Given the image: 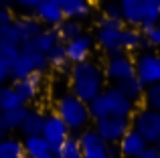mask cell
Returning a JSON list of instances; mask_svg holds the SVG:
<instances>
[{
  "label": "cell",
  "mask_w": 160,
  "mask_h": 158,
  "mask_svg": "<svg viewBox=\"0 0 160 158\" xmlns=\"http://www.w3.org/2000/svg\"><path fill=\"white\" fill-rule=\"evenodd\" d=\"M65 20H87L93 14V4L87 0H59Z\"/></svg>",
  "instance_id": "2e32d148"
},
{
  "label": "cell",
  "mask_w": 160,
  "mask_h": 158,
  "mask_svg": "<svg viewBox=\"0 0 160 158\" xmlns=\"http://www.w3.org/2000/svg\"><path fill=\"white\" fill-rule=\"evenodd\" d=\"M32 16L45 28H57L65 20V16L61 12V6H59V0H41Z\"/></svg>",
  "instance_id": "5bb4252c"
},
{
  "label": "cell",
  "mask_w": 160,
  "mask_h": 158,
  "mask_svg": "<svg viewBox=\"0 0 160 158\" xmlns=\"http://www.w3.org/2000/svg\"><path fill=\"white\" fill-rule=\"evenodd\" d=\"M95 47V39L87 32H83L81 37L73 39L71 43L65 45V51H67V59H69L71 65H79V63H85V61L91 59V53H93Z\"/></svg>",
  "instance_id": "7c38bea8"
},
{
  "label": "cell",
  "mask_w": 160,
  "mask_h": 158,
  "mask_svg": "<svg viewBox=\"0 0 160 158\" xmlns=\"http://www.w3.org/2000/svg\"><path fill=\"white\" fill-rule=\"evenodd\" d=\"M0 142H2V138H0Z\"/></svg>",
  "instance_id": "bcb514c9"
},
{
  "label": "cell",
  "mask_w": 160,
  "mask_h": 158,
  "mask_svg": "<svg viewBox=\"0 0 160 158\" xmlns=\"http://www.w3.org/2000/svg\"><path fill=\"white\" fill-rule=\"evenodd\" d=\"M130 122H132V130L138 132L148 142V146H154L158 142V138H160V111L148 110V107H140V110L134 111Z\"/></svg>",
  "instance_id": "8992f818"
},
{
  "label": "cell",
  "mask_w": 160,
  "mask_h": 158,
  "mask_svg": "<svg viewBox=\"0 0 160 158\" xmlns=\"http://www.w3.org/2000/svg\"><path fill=\"white\" fill-rule=\"evenodd\" d=\"M0 158H24V146L18 138H4L0 142Z\"/></svg>",
  "instance_id": "83f0119b"
},
{
  "label": "cell",
  "mask_w": 160,
  "mask_h": 158,
  "mask_svg": "<svg viewBox=\"0 0 160 158\" xmlns=\"http://www.w3.org/2000/svg\"><path fill=\"white\" fill-rule=\"evenodd\" d=\"M77 138H79V146H81L83 158H108V144L95 132V128L83 130Z\"/></svg>",
  "instance_id": "30bf717a"
},
{
  "label": "cell",
  "mask_w": 160,
  "mask_h": 158,
  "mask_svg": "<svg viewBox=\"0 0 160 158\" xmlns=\"http://www.w3.org/2000/svg\"><path fill=\"white\" fill-rule=\"evenodd\" d=\"M140 49H150V45L146 43V37L140 28L124 27L122 32V51L124 53H138Z\"/></svg>",
  "instance_id": "ffe728a7"
},
{
  "label": "cell",
  "mask_w": 160,
  "mask_h": 158,
  "mask_svg": "<svg viewBox=\"0 0 160 158\" xmlns=\"http://www.w3.org/2000/svg\"><path fill=\"white\" fill-rule=\"evenodd\" d=\"M47 61H49V69H53V71L57 73H69L71 69V63L69 59H67V51H65V45H57V47L53 49L51 53L47 55Z\"/></svg>",
  "instance_id": "cb8c5ba5"
},
{
  "label": "cell",
  "mask_w": 160,
  "mask_h": 158,
  "mask_svg": "<svg viewBox=\"0 0 160 158\" xmlns=\"http://www.w3.org/2000/svg\"><path fill=\"white\" fill-rule=\"evenodd\" d=\"M53 154H57L59 158H73L81 154V146H79V138L71 134L65 142L61 144L59 148H53Z\"/></svg>",
  "instance_id": "f1b7e54d"
},
{
  "label": "cell",
  "mask_w": 160,
  "mask_h": 158,
  "mask_svg": "<svg viewBox=\"0 0 160 158\" xmlns=\"http://www.w3.org/2000/svg\"><path fill=\"white\" fill-rule=\"evenodd\" d=\"M103 73H106V79L118 83V81H124V79H130L136 75V65H134V59L128 53H122V55L109 57L106 61Z\"/></svg>",
  "instance_id": "9c48e42d"
},
{
  "label": "cell",
  "mask_w": 160,
  "mask_h": 158,
  "mask_svg": "<svg viewBox=\"0 0 160 158\" xmlns=\"http://www.w3.org/2000/svg\"><path fill=\"white\" fill-rule=\"evenodd\" d=\"M22 146H24V154H27L28 158H47L53 152L51 144H49L43 136H31V138H24Z\"/></svg>",
  "instance_id": "44dd1931"
},
{
  "label": "cell",
  "mask_w": 160,
  "mask_h": 158,
  "mask_svg": "<svg viewBox=\"0 0 160 158\" xmlns=\"http://www.w3.org/2000/svg\"><path fill=\"white\" fill-rule=\"evenodd\" d=\"M55 114L65 122V126L69 128L71 134H77V136L83 130H87L91 122L89 106L85 101H81L79 97H75L71 91H65L55 99Z\"/></svg>",
  "instance_id": "3957f363"
},
{
  "label": "cell",
  "mask_w": 160,
  "mask_h": 158,
  "mask_svg": "<svg viewBox=\"0 0 160 158\" xmlns=\"http://www.w3.org/2000/svg\"><path fill=\"white\" fill-rule=\"evenodd\" d=\"M138 158H160V152H158L154 146H148V148H146V150L142 152V154L138 156Z\"/></svg>",
  "instance_id": "f35d334b"
},
{
  "label": "cell",
  "mask_w": 160,
  "mask_h": 158,
  "mask_svg": "<svg viewBox=\"0 0 160 158\" xmlns=\"http://www.w3.org/2000/svg\"><path fill=\"white\" fill-rule=\"evenodd\" d=\"M146 37V43L150 45V47H158L160 49V27H152L148 28V31H142Z\"/></svg>",
  "instance_id": "d590c367"
},
{
  "label": "cell",
  "mask_w": 160,
  "mask_h": 158,
  "mask_svg": "<svg viewBox=\"0 0 160 158\" xmlns=\"http://www.w3.org/2000/svg\"><path fill=\"white\" fill-rule=\"evenodd\" d=\"M45 114L41 107H28V114L24 118L22 126H20V134L24 138H31V136H41L43 134V126H45Z\"/></svg>",
  "instance_id": "d6986e66"
},
{
  "label": "cell",
  "mask_w": 160,
  "mask_h": 158,
  "mask_svg": "<svg viewBox=\"0 0 160 158\" xmlns=\"http://www.w3.org/2000/svg\"><path fill=\"white\" fill-rule=\"evenodd\" d=\"M24 158H28V156H27V154H24Z\"/></svg>",
  "instance_id": "f6af8a7d"
},
{
  "label": "cell",
  "mask_w": 160,
  "mask_h": 158,
  "mask_svg": "<svg viewBox=\"0 0 160 158\" xmlns=\"http://www.w3.org/2000/svg\"><path fill=\"white\" fill-rule=\"evenodd\" d=\"M144 107L148 110H154V111H160V85H150L144 89Z\"/></svg>",
  "instance_id": "d6a6232c"
},
{
  "label": "cell",
  "mask_w": 160,
  "mask_h": 158,
  "mask_svg": "<svg viewBox=\"0 0 160 158\" xmlns=\"http://www.w3.org/2000/svg\"><path fill=\"white\" fill-rule=\"evenodd\" d=\"M108 158H122V152H120L118 144H108Z\"/></svg>",
  "instance_id": "ab89813d"
},
{
  "label": "cell",
  "mask_w": 160,
  "mask_h": 158,
  "mask_svg": "<svg viewBox=\"0 0 160 158\" xmlns=\"http://www.w3.org/2000/svg\"><path fill=\"white\" fill-rule=\"evenodd\" d=\"M12 24H14L16 32H18L20 45H22V43H31L32 39H37V37H39L41 32L45 31V27H43V24H41L32 14H22V16H18V18L12 20Z\"/></svg>",
  "instance_id": "9a60e30c"
},
{
  "label": "cell",
  "mask_w": 160,
  "mask_h": 158,
  "mask_svg": "<svg viewBox=\"0 0 160 158\" xmlns=\"http://www.w3.org/2000/svg\"><path fill=\"white\" fill-rule=\"evenodd\" d=\"M20 57V47L8 45V47H0V65H4L6 69H12L14 63Z\"/></svg>",
  "instance_id": "1f68e13d"
},
{
  "label": "cell",
  "mask_w": 160,
  "mask_h": 158,
  "mask_svg": "<svg viewBox=\"0 0 160 158\" xmlns=\"http://www.w3.org/2000/svg\"><path fill=\"white\" fill-rule=\"evenodd\" d=\"M120 152H122V158H138L142 154V152L148 148V142H146L144 138H142L138 132L130 130L128 134L124 136V138L120 140Z\"/></svg>",
  "instance_id": "e0dca14e"
},
{
  "label": "cell",
  "mask_w": 160,
  "mask_h": 158,
  "mask_svg": "<svg viewBox=\"0 0 160 158\" xmlns=\"http://www.w3.org/2000/svg\"><path fill=\"white\" fill-rule=\"evenodd\" d=\"M41 136L51 144V150H53V148H59L69 138L71 132H69V128L65 126V122H63L55 111H51V114H47V118H45V126H43V134Z\"/></svg>",
  "instance_id": "4fadbf2b"
},
{
  "label": "cell",
  "mask_w": 160,
  "mask_h": 158,
  "mask_svg": "<svg viewBox=\"0 0 160 158\" xmlns=\"http://www.w3.org/2000/svg\"><path fill=\"white\" fill-rule=\"evenodd\" d=\"M8 45H14L20 47V39L18 32H16L14 24H0V47H8Z\"/></svg>",
  "instance_id": "4dcf8cb0"
},
{
  "label": "cell",
  "mask_w": 160,
  "mask_h": 158,
  "mask_svg": "<svg viewBox=\"0 0 160 158\" xmlns=\"http://www.w3.org/2000/svg\"><path fill=\"white\" fill-rule=\"evenodd\" d=\"M93 128L106 144H120V140L132 130V122L130 118H122V116H106L98 120Z\"/></svg>",
  "instance_id": "52a82bcc"
},
{
  "label": "cell",
  "mask_w": 160,
  "mask_h": 158,
  "mask_svg": "<svg viewBox=\"0 0 160 158\" xmlns=\"http://www.w3.org/2000/svg\"><path fill=\"white\" fill-rule=\"evenodd\" d=\"M122 32H124V22L122 20H109L106 16H99L95 24V45L103 49L106 57L122 55Z\"/></svg>",
  "instance_id": "5b68a950"
},
{
  "label": "cell",
  "mask_w": 160,
  "mask_h": 158,
  "mask_svg": "<svg viewBox=\"0 0 160 158\" xmlns=\"http://www.w3.org/2000/svg\"><path fill=\"white\" fill-rule=\"evenodd\" d=\"M47 158H59V156H57V154H53V152H51V154H49Z\"/></svg>",
  "instance_id": "7bdbcfd3"
},
{
  "label": "cell",
  "mask_w": 160,
  "mask_h": 158,
  "mask_svg": "<svg viewBox=\"0 0 160 158\" xmlns=\"http://www.w3.org/2000/svg\"><path fill=\"white\" fill-rule=\"evenodd\" d=\"M116 87H118V89H120L128 99H132L134 103H136L138 99H142V95H144V89H146V87L142 85V81H140L136 75L130 77V79H124V81H118Z\"/></svg>",
  "instance_id": "d4e9b609"
},
{
  "label": "cell",
  "mask_w": 160,
  "mask_h": 158,
  "mask_svg": "<svg viewBox=\"0 0 160 158\" xmlns=\"http://www.w3.org/2000/svg\"><path fill=\"white\" fill-rule=\"evenodd\" d=\"M31 45L37 49L39 53H43V55H49V53L53 51L57 45H61V41H59L57 32H55V28H45L43 32H41L37 39L31 41Z\"/></svg>",
  "instance_id": "7402d4cb"
},
{
  "label": "cell",
  "mask_w": 160,
  "mask_h": 158,
  "mask_svg": "<svg viewBox=\"0 0 160 158\" xmlns=\"http://www.w3.org/2000/svg\"><path fill=\"white\" fill-rule=\"evenodd\" d=\"M106 89V73L98 61L89 59L85 63L71 65L69 69V91L81 101L91 103Z\"/></svg>",
  "instance_id": "6da1fadb"
},
{
  "label": "cell",
  "mask_w": 160,
  "mask_h": 158,
  "mask_svg": "<svg viewBox=\"0 0 160 158\" xmlns=\"http://www.w3.org/2000/svg\"><path fill=\"white\" fill-rule=\"evenodd\" d=\"M27 114H28V106H22V107H16V110H12V111H6V114H2V116H4V120H6L10 132H14V130H20Z\"/></svg>",
  "instance_id": "f546056e"
},
{
  "label": "cell",
  "mask_w": 160,
  "mask_h": 158,
  "mask_svg": "<svg viewBox=\"0 0 160 158\" xmlns=\"http://www.w3.org/2000/svg\"><path fill=\"white\" fill-rule=\"evenodd\" d=\"M73 158H83V156H81V154H79V156H73Z\"/></svg>",
  "instance_id": "ee69618b"
},
{
  "label": "cell",
  "mask_w": 160,
  "mask_h": 158,
  "mask_svg": "<svg viewBox=\"0 0 160 158\" xmlns=\"http://www.w3.org/2000/svg\"><path fill=\"white\" fill-rule=\"evenodd\" d=\"M14 20V14H12L10 6L6 2H0V24H10Z\"/></svg>",
  "instance_id": "8d00e7d4"
},
{
  "label": "cell",
  "mask_w": 160,
  "mask_h": 158,
  "mask_svg": "<svg viewBox=\"0 0 160 158\" xmlns=\"http://www.w3.org/2000/svg\"><path fill=\"white\" fill-rule=\"evenodd\" d=\"M122 22H126L132 28H142L144 22V10H142V0H122Z\"/></svg>",
  "instance_id": "ac0fdd59"
},
{
  "label": "cell",
  "mask_w": 160,
  "mask_h": 158,
  "mask_svg": "<svg viewBox=\"0 0 160 158\" xmlns=\"http://www.w3.org/2000/svg\"><path fill=\"white\" fill-rule=\"evenodd\" d=\"M142 10H144L142 31L158 27V22H160V0H142Z\"/></svg>",
  "instance_id": "4316f807"
},
{
  "label": "cell",
  "mask_w": 160,
  "mask_h": 158,
  "mask_svg": "<svg viewBox=\"0 0 160 158\" xmlns=\"http://www.w3.org/2000/svg\"><path fill=\"white\" fill-rule=\"evenodd\" d=\"M49 71V61L47 55L39 53L31 43H22L20 45V57L14 63V67L10 69V79L12 81H20V79H27L32 73H41V75H47Z\"/></svg>",
  "instance_id": "277c9868"
},
{
  "label": "cell",
  "mask_w": 160,
  "mask_h": 158,
  "mask_svg": "<svg viewBox=\"0 0 160 158\" xmlns=\"http://www.w3.org/2000/svg\"><path fill=\"white\" fill-rule=\"evenodd\" d=\"M6 81H10V69H6L4 65H0V87L6 85Z\"/></svg>",
  "instance_id": "60d3db41"
},
{
  "label": "cell",
  "mask_w": 160,
  "mask_h": 158,
  "mask_svg": "<svg viewBox=\"0 0 160 158\" xmlns=\"http://www.w3.org/2000/svg\"><path fill=\"white\" fill-rule=\"evenodd\" d=\"M55 32H57L59 41H61L63 45H67L73 39H77V37L83 35V24L79 22V20H63V22L55 28Z\"/></svg>",
  "instance_id": "603a6c76"
},
{
  "label": "cell",
  "mask_w": 160,
  "mask_h": 158,
  "mask_svg": "<svg viewBox=\"0 0 160 158\" xmlns=\"http://www.w3.org/2000/svg\"><path fill=\"white\" fill-rule=\"evenodd\" d=\"M12 87H14V91L18 93V97L22 99L24 106H28V103L37 101V99L41 97V93H43L45 75H41V73H32V75H28L27 79L12 81Z\"/></svg>",
  "instance_id": "8fae6325"
},
{
  "label": "cell",
  "mask_w": 160,
  "mask_h": 158,
  "mask_svg": "<svg viewBox=\"0 0 160 158\" xmlns=\"http://www.w3.org/2000/svg\"><path fill=\"white\" fill-rule=\"evenodd\" d=\"M39 2H41V0H16L14 6L18 8V10H22L24 14H35Z\"/></svg>",
  "instance_id": "e575fe53"
},
{
  "label": "cell",
  "mask_w": 160,
  "mask_h": 158,
  "mask_svg": "<svg viewBox=\"0 0 160 158\" xmlns=\"http://www.w3.org/2000/svg\"><path fill=\"white\" fill-rule=\"evenodd\" d=\"M158 27H160V22H158Z\"/></svg>",
  "instance_id": "7dc6e473"
},
{
  "label": "cell",
  "mask_w": 160,
  "mask_h": 158,
  "mask_svg": "<svg viewBox=\"0 0 160 158\" xmlns=\"http://www.w3.org/2000/svg\"><path fill=\"white\" fill-rule=\"evenodd\" d=\"M22 99L18 97V93L14 91L12 85H2L0 87V114H6L12 111L16 107H22Z\"/></svg>",
  "instance_id": "484cf974"
},
{
  "label": "cell",
  "mask_w": 160,
  "mask_h": 158,
  "mask_svg": "<svg viewBox=\"0 0 160 158\" xmlns=\"http://www.w3.org/2000/svg\"><path fill=\"white\" fill-rule=\"evenodd\" d=\"M89 106V116L93 122L106 118V116H122V118H132L136 111V103L128 99L116 85L106 87L99 97H95Z\"/></svg>",
  "instance_id": "7a4b0ae2"
},
{
  "label": "cell",
  "mask_w": 160,
  "mask_h": 158,
  "mask_svg": "<svg viewBox=\"0 0 160 158\" xmlns=\"http://www.w3.org/2000/svg\"><path fill=\"white\" fill-rule=\"evenodd\" d=\"M102 16H106L109 20H122V10H120V4H103L102 8Z\"/></svg>",
  "instance_id": "836d02e7"
},
{
  "label": "cell",
  "mask_w": 160,
  "mask_h": 158,
  "mask_svg": "<svg viewBox=\"0 0 160 158\" xmlns=\"http://www.w3.org/2000/svg\"><path fill=\"white\" fill-rule=\"evenodd\" d=\"M134 65H136V77L144 87L160 85V55L152 51H142L136 55Z\"/></svg>",
  "instance_id": "ba28073f"
},
{
  "label": "cell",
  "mask_w": 160,
  "mask_h": 158,
  "mask_svg": "<svg viewBox=\"0 0 160 158\" xmlns=\"http://www.w3.org/2000/svg\"><path fill=\"white\" fill-rule=\"evenodd\" d=\"M154 148H156V150L160 152V138H158V142H156V144H154Z\"/></svg>",
  "instance_id": "b9f144b4"
},
{
  "label": "cell",
  "mask_w": 160,
  "mask_h": 158,
  "mask_svg": "<svg viewBox=\"0 0 160 158\" xmlns=\"http://www.w3.org/2000/svg\"><path fill=\"white\" fill-rule=\"evenodd\" d=\"M8 134H10V128H8V124H6V120H4V116L0 114V138H8Z\"/></svg>",
  "instance_id": "74e56055"
}]
</instances>
